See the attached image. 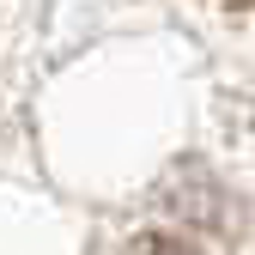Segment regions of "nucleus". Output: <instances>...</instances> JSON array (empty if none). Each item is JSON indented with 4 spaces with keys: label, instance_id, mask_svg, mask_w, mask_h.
Segmentation results:
<instances>
[{
    "label": "nucleus",
    "instance_id": "nucleus-1",
    "mask_svg": "<svg viewBox=\"0 0 255 255\" xmlns=\"http://www.w3.org/2000/svg\"><path fill=\"white\" fill-rule=\"evenodd\" d=\"M128 255H201V249H188L182 237H164V231H158V237H140Z\"/></svg>",
    "mask_w": 255,
    "mask_h": 255
}]
</instances>
